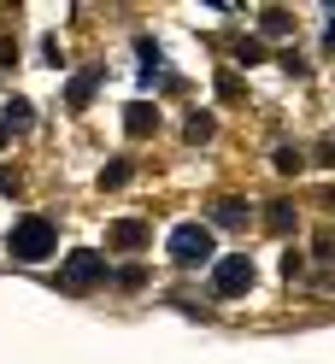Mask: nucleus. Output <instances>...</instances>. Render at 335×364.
Instances as JSON below:
<instances>
[{"mask_svg": "<svg viewBox=\"0 0 335 364\" xmlns=\"http://www.w3.org/2000/svg\"><path fill=\"white\" fill-rule=\"evenodd\" d=\"M88 95H95V77H77L71 82V106H88Z\"/></svg>", "mask_w": 335, "mask_h": 364, "instance_id": "9d476101", "label": "nucleus"}, {"mask_svg": "<svg viewBox=\"0 0 335 364\" xmlns=\"http://www.w3.org/2000/svg\"><path fill=\"white\" fill-rule=\"evenodd\" d=\"M265 223H271V230L282 235V230H288V223H294V212H288V206H271V218H265Z\"/></svg>", "mask_w": 335, "mask_h": 364, "instance_id": "ddd939ff", "label": "nucleus"}, {"mask_svg": "<svg viewBox=\"0 0 335 364\" xmlns=\"http://www.w3.org/2000/svg\"><path fill=\"white\" fill-rule=\"evenodd\" d=\"M142 241H147L142 223H112V247H142Z\"/></svg>", "mask_w": 335, "mask_h": 364, "instance_id": "423d86ee", "label": "nucleus"}, {"mask_svg": "<svg viewBox=\"0 0 335 364\" xmlns=\"http://www.w3.org/2000/svg\"><path fill=\"white\" fill-rule=\"evenodd\" d=\"M171 259L176 264H206L212 259V230L206 223H176L171 230Z\"/></svg>", "mask_w": 335, "mask_h": 364, "instance_id": "f03ea898", "label": "nucleus"}, {"mask_svg": "<svg viewBox=\"0 0 335 364\" xmlns=\"http://www.w3.org/2000/svg\"><path fill=\"white\" fill-rule=\"evenodd\" d=\"M271 165H277V171H300V165H306V159H300L294 147H277V153H271Z\"/></svg>", "mask_w": 335, "mask_h": 364, "instance_id": "0eeeda50", "label": "nucleus"}, {"mask_svg": "<svg viewBox=\"0 0 335 364\" xmlns=\"http://www.w3.org/2000/svg\"><path fill=\"white\" fill-rule=\"evenodd\" d=\"M265 36H288V12H265Z\"/></svg>", "mask_w": 335, "mask_h": 364, "instance_id": "9b49d317", "label": "nucleus"}, {"mask_svg": "<svg viewBox=\"0 0 335 364\" xmlns=\"http://www.w3.org/2000/svg\"><path fill=\"white\" fill-rule=\"evenodd\" d=\"M100 182H106V188H118V182H129V165H106V171H100Z\"/></svg>", "mask_w": 335, "mask_h": 364, "instance_id": "f8f14e48", "label": "nucleus"}, {"mask_svg": "<svg viewBox=\"0 0 335 364\" xmlns=\"http://www.w3.org/2000/svg\"><path fill=\"white\" fill-rule=\"evenodd\" d=\"M212 288H218V294H248V288H253V259H248V253L218 259V264H212Z\"/></svg>", "mask_w": 335, "mask_h": 364, "instance_id": "7ed1b4c3", "label": "nucleus"}, {"mask_svg": "<svg viewBox=\"0 0 335 364\" xmlns=\"http://www.w3.org/2000/svg\"><path fill=\"white\" fill-rule=\"evenodd\" d=\"M6 124L24 129V124H30V100H12V106H6Z\"/></svg>", "mask_w": 335, "mask_h": 364, "instance_id": "1a4fd4ad", "label": "nucleus"}, {"mask_svg": "<svg viewBox=\"0 0 335 364\" xmlns=\"http://www.w3.org/2000/svg\"><path fill=\"white\" fill-rule=\"evenodd\" d=\"M218 223H248V206H241V200H223V206H218Z\"/></svg>", "mask_w": 335, "mask_h": 364, "instance_id": "6e6552de", "label": "nucleus"}, {"mask_svg": "<svg viewBox=\"0 0 335 364\" xmlns=\"http://www.w3.org/2000/svg\"><path fill=\"white\" fill-rule=\"evenodd\" d=\"M124 124H129V135H147L153 124H159V112H153V106H142V100H136V106H129V118H124Z\"/></svg>", "mask_w": 335, "mask_h": 364, "instance_id": "39448f33", "label": "nucleus"}, {"mask_svg": "<svg viewBox=\"0 0 335 364\" xmlns=\"http://www.w3.org/2000/svg\"><path fill=\"white\" fill-rule=\"evenodd\" d=\"M6 247H12L24 264H41V259L59 247V235H53V223H48V218H18V223H12V235H6Z\"/></svg>", "mask_w": 335, "mask_h": 364, "instance_id": "f257e3e1", "label": "nucleus"}, {"mask_svg": "<svg viewBox=\"0 0 335 364\" xmlns=\"http://www.w3.org/2000/svg\"><path fill=\"white\" fill-rule=\"evenodd\" d=\"M106 282V253H71L65 259V288H95Z\"/></svg>", "mask_w": 335, "mask_h": 364, "instance_id": "20e7f679", "label": "nucleus"}]
</instances>
